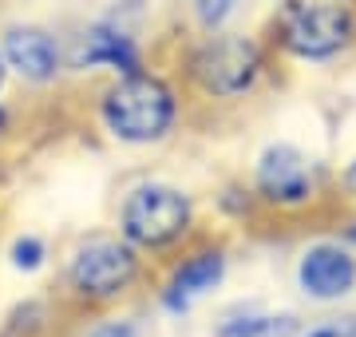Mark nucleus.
Returning <instances> with one entry per match:
<instances>
[{"instance_id":"f257e3e1","label":"nucleus","mask_w":356,"mask_h":337,"mask_svg":"<svg viewBox=\"0 0 356 337\" xmlns=\"http://www.w3.org/2000/svg\"><path fill=\"white\" fill-rule=\"evenodd\" d=\"M103 123L123 143H154L175 123V95L163 79L131 72L103 100Z\"/></svg>"},{"instance_id":"f03ea898","label":"nucleus","mask_w":356,"mask_h":337,"mask_svg":"<svg viewBox=\"0 0 356 337\" xmlns=\"http://www.w3.org/2000/svg\"><path fill=\"white\" fill-rule=\"evenodd\" d=\"M353 36V16L341 4H317V0H293L281 13V40L301 60H329Z\"/></svg>"},{"instance_id":"7ed1b4c3","label":"nucleus","mask_w":356,"mask_h":337,"mask_svg":"<svg viewBox=\"0 0 356 337\" xmlns=\"http://www.w3.org/2000/svg\"><path fill=\"white\" fill-rule=\"evenodd\" d=\"M191 222V198L175 191V187H139L135 195L123 203V234L135 246H166Z\"/></svg>"},{"instance_id":"20e7f679","label":"nucleus","mask_w":356,"mask_h":337,"mask_svg":"<svg viewBox=\"0 0 356 337\" xmlns=\"http://www.w3.org/2000/svg\"><path fill=\"white\" fill-rule=\"evenodd\" d=\"M257 68H261V56H257V48L250 40L218 36L194 56L191 72L210 95H242L257 79Z\"/></svg>"},{"instance_id":"39448f33","label":"nucleus","mask_w":356,"mask_h":337,"mask_svg":"<svg viewBox=\"0 0 356 337\" xmlns=\"http://www.w3.org/2000/svg\"><path fill=\"white\" fill-rule=\"evenodd\" d=\"M131 278H135V254L111 238L88 242L72 262V285L83 298H115L131 285Z\"/></svg>"},{"instance_id":"423d86ee","label":"nucleus","mask_w":356,"mask_h":337,"mask_svg":"<svg viewBox=\"0 0 356 337\" xmlns=\"http://www.w3.org/2000/svg\"><path fill=\"white\" fill-rule=\"evenodd\" d=\"M297 282H301V290L309 298H317V301L344 298L356 285V258L348 250L332 246V242L309 246L301 266H297Z\"/></svg>"},{"instance_id":"0eeeda50","label":"nucleus","mask_w":356,"mask_h":337,"mask_svg":"<svg viewBox=\"0 0 356 337\" xmlns=\"http://www.w3.org/2000/svg\"><path fill=\"white\" fill-rule=\"evenodd\" d=\"M257 191L277 203V207H297L313 195V175L301 151L293 147H269L257 163Z\"/></svg>"},{"instance_id":"6e6552de","label":"nucleus","mask_w":356,"mask_h":337,"mask_svg":"<svg viewBox=\"0 0 356 337\" xmlns=\"http://www.w3.org/2000/svg\"><path fill=\"white\" fill-rule=\"evenodd\" d=\"M4 60L32 84H48L56 76V68H60L56 40L48 32H40V28H13L4 36Z\"/></svg>"},{"instance_id":"1a4fd4ad","label":"nucleus","mask_w":356,"mask_h":337,"mask_svg":"<svg viewBox=\"0 0 356 337\" xmlns=\"http://www.w3.org/2000/svg\"><path fill=\"white\" fill-rule=\"evenodd\" d=\"M222 274H226V258L218 254V250H206V254H194L191 262H182L166 285V306L170 310H191L194 301L210 294L218 282H222Z\"/></svg>"},{"instance_id":"9d476101","label":"nucleus","mask_w":356,"mask_h":337,"mask_svg":"<svg viewBox=\"0 0 356 337\" xmlns=\"http://www.w3.org/2000/svg\"><path fill=\"white\" fill-rule=\"evenodd\" d=\"M79 64H111L123 72H139V56L131 48V40L123 32H107V28H91L83 44H79Z\"/></svg>"},{"instance_id":"9b49d317","label":"nucleus","mask_w":356,"mask_h":337,"mask_svg":"<svg viewBox=\"0 0 356 337\" xmlns=\"http://www.w3.org/2000/svg\"><path fill=\"white\" fill-rule=\"evenodd\" d=\"M293 318H238L222 325V337H289Z\"/></svg>"},{"instance_id":"f8f14e48","label":"nucleus","mask_w":356,"mask_h":337,"mask_svg":"<svg viewBox=\"0 0 356 337\" xmlns=\"http://www.w3.org/2000/svg\"><path fill=\"white\" fill-rule=\"evenodd\" d=\"M40 258H44V246H40L36 238H24V242H16L13 246V262L20 270H36Z\"/></svg>"},{"instance_id":"ddd939ff","label":"nucleus","mask_w":356,"mask_h":337,"mask_svg":"<svg viewBox=\"0 0 356 337\" xmlns=\"http://www.w3.org/2000/svg\"><path fill=\"white\" fill-rule=\"evenodd\" d=\"M305 337H356V318H344V322H325L317 329H309Z\"/></svg>"},{"instance_id":"4468645a","label":"nucleus","mask_w":356,"mask_h":337,"mask_svg":"<svg viewBox=\"0 0 356 337\" xmlns=\"http://www.w3.org/2000/svg\"><path fill=\"white\" fill-rule=\"evenodd\" d=\"M95 337H135V334H131V325H107V329H99Z\"/></svg>"},{"instance_id":"2eb2a0df","label":"nucleus","mask_w":356,"mask_h":337,"mask_svg":"<svg viewBox=\"0 0 356 337\" xmlns=\"http://www.w3.org/2000/svg\"><path fill=\"white\" fill-rule=\"evenodd\" d=\"M344 182H348V187L356 191V163H348V175H344Z\"/></svg>"},{"instance_id":"dca6fc26","label":"nucleus","mask_w":356,"mask_h":337,"mask_svg":"<svg viewBox=\"0 0 356 337\" xmlns=\"http://www.w3.org/2000/svg\"><path fill=\"white\" fill-rule=\"evenodd\" d=\"M0 84H4V60H0Z\"/></svg>"},{"instance_id":"f3484780","label":"nucleus","mask_w":356,"mask_h":337,"mask_svg":"<svg viewBox=\"0 0 356 337\" xmlns=\"http://www.w3.org/2000/svg\"><path fill=\"white\" fill-rule=\"evenodd\" d=\"M0 127H4V111H0Z\"/></svg>"}]
</instances>
